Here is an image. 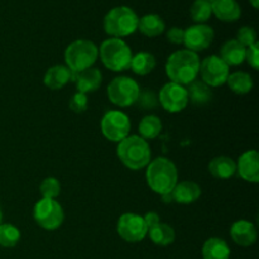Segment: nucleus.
<instances>
[{
	"label": "nucleus",
	"instance_id": "obj_8",
	"mask_svg": "<svg viewBox=\"0 0 259 259\" xmlns=\"http://www.w3.org/2000/svg\"><path fill=\"white\" fill-rule=\"evenodd\" d=\"M33 218L42 229L56 230L62 225L65 212L55 199H40L33 209Z\"/></svg>",
	"mask_w": 259,
	"mask_h": 259
},
{
	"label": "nucleus",
	"instance_id": "obj_10",
	"mask_svg": "<svg viewBox=\"0 0 259 259\" xmlns=\"http://www.w3.org/2000/svg\"><path fill=\"white\" fill-rule=\"evenodd\" d=\"M199 73L202 82L210 88H219L227 82L229 76V66L219 56L211 55L200 61Z\"/></svg>",
	"mask_w": 259,
	"mask_h": 259
},
{
	"label": "nucleus",
	"instance_id": "obj_34",
	"mask_svg": "<svg viewBox=\"0 0 259 259\" xmlns=\"http://www.w3.org/2000/svg\"><path fill=\"white\" fill-rule=\"evenodd\" d=\"M88 105H89L88 96H86V94H82V93H76L75 95L71 98L70 104H68L71 110L76 114L83 113V111L88 109Z\"/></svg>",
	"mask_w": 259,
	"mask_h": 259
},
{
	"label": "nucleus",
	"instance_id": "obj_19",
	"mask_svg": "<svg viewBox=\"0 0 259 259\" xmlns=\"http://www.w3.org/2000/svg\"><path fill=\"white\" fill-rule=\"evenodd\" d=\"M72 78V72L67 66L56 65L47 70L43 77V83L51 90H61Z\"/></svg>",
	"mask_w": 259,
	"mask_h": 259
},
{
	"label": "nucleus",
	"instance_id": "obj_12",
	"mask_svg": "<svg viewBox=\"0 0 259 259\" xmlns=\"http://www.w3.org/2000/svg\"><path fill=\"white\" fill-rule=\"evenodd\" d=\"M158 103L168 113H180L189 104L186 88L175 82H167L159 90Z\"/></svg>",
	"mask_w": 259,
	"mask_h": 259
},
{
	"label": "nucleus",
	"instance_id": "obj_2",
	"mask_svg": "<svg viewBox=\"0 0 259 259\" xmlns=\"http://www.w3.org/2000/svg\"><path fill=\"white\" fill-rule=\"evenodd\" d=\"M147 184L149 189L159 196L172 192L179 182V171L172 161L158 157L148 163L146 171Z\"/></svg>",
	"mask_w": 259,
	"mask_h": 259
},
{
	"label": "nucleus",
	"instance_id": "obj_39",
	"mask_svg": "<svg viewBox=\"0 0 259 259\" xmlns=\"http://www.w3.org/2000/svg\"><path fill=\"white\" fill-rule=\"evenodd\" d=\"M249 2H250V4L255 8V9L259 7V0H249Z\"/></svg>",
	"mask_w": 259,
	"mask_h": 259
},
{
	"label": "nucleus",
	"instance_id": "obj_14",
	"mask_svg": "<svg viewBox=\"0 0 259 259\" xmlns=\"http://www.w3.org/2000/svg\"><path fill=\"white\" fill-rule=\"evenodd\" d=\"M237 172L244 181L257 184L259 181V154L255 149L244 152L239 157Z\"/></svg>",
	"mask_w": 259,
	"mask_h": 259
},
{
	"label": "nucleus",
	"instance_id": "obj_41",
	"mask_svg": "<svg viewBox=\"0 0 259 259\" xmlns=\"http://www.w3.org/2000/svg\"><path fill=\"white\" fill-rule=\"evenodd\" d=\"M207 2H210V3H211V2H214V0H207Z\"/></svg>",
	"mask_w": 259,
	"mask_h": 259
},
{
	"label": "nucleus",
	"instance_id": "obj_37",
	"mask_svg": "<svg viewBox=\"0 0 259 259\" xmlns=\"http://www.w3.org/2000/svg\"><path fill=\"white\" fill-rule=\"evenodd\" d=\"M143 219L144 222H146V225L147 228H148V230L161 223V218H159V215L154 211L147 212V214L143 217Z\"/></svg>",
	"mask_w": 259,
	"mask_h": 259
},
{
	"label": "nucleus",
	"instance_id": "obj_7",
	"mask_svg": "<svg viewBox=\"0 0 259 259\" xmlns=\"http://www.w3.org/2000/svg\"><path fill=\"white\" fill-rule=\"evenodd\" d=\"M141 86L136 80L128 76H119L113 78L108 85V98L114 105L119 108H128L137 103Z\"/></svg>",
	"mask_w": 259,
	"mask_h": 259
},
{
	"label": "nucleus",
	"instance_id": "obj_30",
	"mask_svg": "<svg viewBox=\"0 0 259 259\" xmlns=\"http://www.w3.org/2000/svg\"><path fill=\"white\" fill-rule=\"evenodd\" d=\"M20 232L15 225L0 224V245L4 248H13L19 243Z\"/></svg>",
	"mask_w": 259,
	"mask_h": 259
},
{
	"label": "nucleus",
	"instance_id": "obj_32",
	"mask_svg": "<svg viewBox=\"0 0 259 259\" xmlns=\"http://www.w3.org/2000/svg\"><path fill=\"white\" fill-rule=\"evenodd\" d=\"M142 109H154L158 105V98L152 90H144L139 93L137 103Z\"/></svg>",
	"mask_w": 259,
	"mask_h": 259
},
{
	"label": "nucleus",
	"instance_id": "obj_38",
	"mask_svg": "<svg viewBox=\"0 0 259 259\" xmlns=\"http://www.w3.org/2000/svg\"><path fill=\"white\" fill-rule=\"evenodd\" d=\"M161 197H162V201H163L164 204H171V202H174L171 192H169V194H166V195H162Z\"/></svg>",
	"mask_w": 259,
	"mask_h": 259
},
{
	"label": "nucleus",
	"instance_id": "obj_36",
	"mask_svg": "<svg viewBox=\"0 0 259 259\" xmlns=\"http://www.w3.org/2000/svg\"><path fill=\"white\" fill-rule=\"evenodd\" d=\"M166 35L168 42H171L172 45H182V43H184L185 30L182 29V28L174 27L171 28V29H168V32H167Z\"/></svg>",
	"mask_w": 259,
	"mask_h": 259
},
{
	"label": "nucleus",
	"instance_id": "obj_9",
	"mask_svg": "<svg viewBox=\"0 0 259 259\" xmlns=\"http://www.w3.org/2000/svg\"><path fill=\"white\" fill-rule=\"evenodd\" d=\"M101 132L108 141L119 143L131 133V119L126 114L119 110L108 111L101 119Z\"/></svg>",
	"mask_w": 259,
	"mask_h": 259
},
{
	"label": "nucleus",
	"instance_id": "obj_23",
	"mask_svg": "<svg viewBox=\"0 0 259 259\" xmlns=\"http://www.w3.org/2000/svg\"><path fill=\"white\" fill-rule=\"evenodd\" d=\"M230 248L222 238H209L202 245L204 259H229Z\"/></svg>",
	"mask_w": 259,
	"mask_h": 259
},
{
	"label": "nucleus",
	"instance_id": "obj_29",
	"mask_svg": "<svg viewBox=\"0 0 259 259\" xmlns=\"http://www.w3.org/2000/svg\"><path fill=\"white\" fill-rule=\"evenodd\" d=\"M190 14H191L192 20L196 22L197 24L207 22L212 15L211 3L207 0H195L190 9Z\"/></svg>",
	"mask_w": 259,
	"mask_h": 259
},
{
	"label": "nucleus",
	"instance_id": "obj_20",
	"mask_svg": "<svg viewBox=\"0 0 259 259\" xmlns=\"http://www.w3.org/2000/svg\"><path fill=\"white\" fill-rule=\"evenodd\" d=\"M245 51L247 48L240 45L237 39H229L222 46L219 57L228 66H239L245 61Z\"/></svg>",
	"mask_w": 259,
	"mask_h": 259
},
{
	"label": "nucleus",
	"instance_id": "obj_33",
	"mask_svg": "<svg viewBox=\"0 0 259 259\" xmlns=\"http://www.w3.org/2000/svg\"><path fill=\"white\" fill-rule=\"evenodd\" d=\"M237 40L247 48L257 42V33L252 27H242L238 30Z\"/></svg>",
	"mask_w": 259,
	"mask_h": 259
},
{
	"label": "nucleus",
	"instance_id": "obj_24",
	"mask_svg": "<svg viewBox=\"0 0 259 259\" xmlns=\"http://www.w3.org/2000/svg\"><path fill=\"white\" fill-rule=\"evenodd\" d=\"M138 29L143 35L149 38L158 37L166 29L163 19L157 14H147L139 18Z\"/></svg>",
	"mask_w": 259,
	"mask_h": 259
},
{
	"label": "nucleus",
	"instance_id": "obj_22",
	"mask_svg": "<svg viewBox=\"0 0 259 259\" xmlns=\"http://www.w3.org/2000/svg\"><path fill=\"white\" fill-rule=\"evenodd\" d=\"M186 91L187 96H189V101H191L194 105L197 106L209 104L212 100V96H214L211 88L199 80H195L191 83H189Z\"/></svg>",
	"mask_w": 259,
	"mask_h": 259
},
{
	"label": "nucleus",
	"instance_id": "obj_1",
	"mask_svg": "<svg viewBox=\"0 0 259 259\" xmlns=\"http://www.w3.org/2000/svg\"><path fill=\"white\" fill-rule=\"evenodd\" d=\"M200 71V57L189 50H180L172 53L166 62V73L171 82L189 85L197 78Z\"/></svg>",
	"mask_w": 259,
	"mask_h": 259
},
{
	"label": "nucleus",
	"instance_id": "obj_17",
	"mask_svg": "<svg viewBox=\"0 0 259 259\" xmlns=\"http://www.w3.org/2000/svg\"><path fill=\"white\" fill-rule=\"evenodd\" d=\"M174 202L182 205H189L197 201L201 196V187L195 181L177 182L171 192Z\"/></svg>",
	"mask_w": 259,
	"mask_h": 259
},
{
	"label": "nucleus",
	"instance_id": "obj_28",
	"mask_svg": "<svg viewBox=\"0 0 259 259\" xmlns=\"http://www.w3.org/2000/svg\"><path fill=\"white\" fill-rule=\"evenodd\" d=\"M139 134L143 139H154L159 136L162 132V121L156 115H146L141 120L138 126Z\"/></svg>",
	"mask_w": 259,
	"mask_h": 259
},
{
	"label": "nucleus",
	"instance_id": "obj_5",
	"mask_svg": "<svg viewBox=\"0 0 259 259\" xmlns=\"http://www.w3.org/2000/svg\"><path fill=\"white\" fill-rule=\"evenodd\" d=\"M138 15L129 7L113 8L104 18V30L111 38H123L138 29Z\"/></svg>",
	"mask_w": 259,
	"mask_h": 259
},
{
	"label": "nucleus",
	"instance_id": "obj_35",
	"mask_svg": "<svg viewBox=\"0 0 259 259\" xmlns=\"http://www.w3.org/2000/svg\"><path fill=\"white\" fill-rule=\"evenodd\" d=\"M245 61L249 63V66L254 70L259 68V45L258 42H255L254 45L247 47L245 51Z\"/></svg>",
	"mask_w": 259,
	"mask_h": 259
},
{
	"label": "nucleus",
	"instance_id": "obj_31",
	"mask_svg": "<svg viewBox=\"0 0 259 259\" xmlns=\"http://www.w3.org/2000/svg\"><path fill=\"white\" fill-rule=\"evenodd\" d=\"M39 191L43 199H56L61 192V185L56 177H46L39 185Z\"/></svg>",
	"mask_w": 259,
	"mask_h": 259
},
{
	"label": "nucleus",
	"instance_id": "obj_16",
	"mask_svg": "<svg viewBox=\"0 0 259 259\" xmlns=\"http://www.w3.org/2000/svg\"><path fill=\"white\" fill-rule=\"evenodd\" d=\"M230 237L240 247H250L257 242L258 232L253 223L248 220H237L230 228Z\"/></svg>",
	"mask_w": 259,
	"mask_h": 259
},
{
	"label": "nucleus",
	"instance_id": "obj_13",
	"mask_svg": "<svg viewBox=\"0 0 259 259\" xmlns=\"http://www.w3.org/2000/svg\"><path fill=\"white\" fill-rule=\"evenodd\" d=\"M214 29L206 24H195L185 30L184 45L186 50L197 53L205 51L214 40Z\"/></svg>",
	"mask_w": 259,
	"mask_h": 259
},
{
	"label": "nucleus",
	"instance_id": "obj_18",
	"mask_svg": "<svg viewBox=\"0 0 259 259\" xmlns=\"http://www.w3.org/2000/svg\"><path fill=\"white\" fill-rule=\"evenodd\" d=\"M211 10L222 22H235L242 15V9L237 0H214L211 2Z\"/></svg>",
	"mask_w": 259,
	"mask_h": 259
},
{
	"label": "nucleus",
	"instance_id": "obj_26",
	"mask_svg": "<svg viewBox=\"0 0 259 259\" xmlns=\"http://www.w3.org/2000/svg\"><path fill=\"white\" fill-rule=\"evenodd\" d=\"M147 235L154 244L159 245V247H167L176 239V232L174 228L164 223H159L156 227L151 228Z\"/></svg>",
	"mask_w": 259,
	"mask_h": 259
},
{
	"label": "nucleus",
	"instance_id": "obj_6",
	"mask_svg": "<svg viewBox=\"0 0 259 259\" xmlns=\"http://www.w3.org/2000/svg\"><path fill=\"white\" fill-rule=\"evenodd\" d=\"M99 57V48L89 39H77L65 50V62L71 72H81L93 67Z\"/></svg>",
	"mask_w": 259,
	"mask_h": 259
},
{
	"label": "nucleus",
	"instance_id": "obj_11",
	"mask_svg": "<svg viewBox=\"0 0 259 259\" xmlns=\"http://www.w3.org/2000/svg\"><path fill=\"white\" fill-rule=\"evenodd\" d=\"M119 237L128 243L142 242L148 234V228L143 217L134 212H125L121 215L116 225Z\"/></svg>",
	"mask_w": 259,
	"mask_h": 259
},
{
	"label": "nucleus",
	"instance_id": "obj_15",
	"mask_svg": "<svg viewBox=\"0 0 259 259\" xmlns=\"http://www.w3.org/2000/svg\"><path fill=\"white\" fill-rule=\"evenodd\" d=\"M71 80L75 82L77 93L89 94L98 90L103 82V73L99 68L90 67L88 70H83L81 72H72Z\"/></svg>",
	"mask_w": 259,
	"mask_h": 259
},
{
	"label": "nucleus",
	"instance_id": "obj_3",
	"mask_svg": "<svg viewBox=\"0 0 259 259\" xmlns=\"http://www.w3.org/2000/svg\"><path fill=\"white\" fill-rule=\"evenodd\" d=\"M116 154L121 163L132 171H139L151 162V147L139 136H128L116 147Z\"/></svg>",
	"mask_w": 259,
	"mask_h": 259
},
{
	"label": "nucleus",
	"instance_id": "obj_4",
	"mask_svg": "<svg viewBox=\"0 0 259 259\" xmlns=\"http://www.w3.org/2000/svg\"><path fill=\"white\" fill-rule=\"evenodd\" d=\"M99 56L108 70L114 72H121L131 67L132 53L131 47L120 38H109L101 43L99 48Z\"/></svg>",
	"mask_w": 259,
	"mask_h": 259
},
{
	"label": "nucleus",
	"instance_id": "obj_25",
	"mask_svg": "<svg viewBox=\"0 0 259 259\" xmlns=\"http://www.w3.org/2000/svg\"><path fill=\"white\" fill-rule=\"evenodd\" d=\"M225 83H228L230 90L238 95H245V94L250 93L253 90V86H254L252 76L248 72H243V71L229 73Z\"/></svg>",
	"mask_w": 259,
	"mask_h": 259
},
{
	"label": "nucleus",
	"instance_id": "obj_27",
	"mask_svg": "<svg viewBox=\"0 0 259 259\" xmlns=\"http://www.w3.org/2000/svg\"><path fill=\"white\" fill-rule=\"evenodd\" d=\"M156 57L149 52H138L132 57L131 67L136 75L146 76L156 67Z\"/></svg>",
	"mask_w": 259,
	"mask_h": 259
},
{
	"label": "nucleus",
	"instance_id": "obj_21",
	"mask_svg": "<svg viewBox=\"0 0 259 259\" xmlns=\"http://www.w3.org/2000/svg\"><path fill=\"white\" fill-rule=\"evenodd\" d=\"M209 172L219 180L232 179L237 174V163L230 157H215L209 163Z\"/></svg>",
	"mask_w": 259,
	"mask_h": 259
},
{
	"label": "nucleus",
	"instance_id": "obj_40",
	"mask_svg": "<svg viewBox=\"0 0 259 259\" xmlns=\"http://www.w3.org/2000/svg\"><path fill=\"white\" fill-rule=\"evenodd\" d=\"M2 220H3V212H2V207H0V224H2Z\"/></svg>",
	"mask_w": 259,
	"mask_h": 259
}]
</instances>
